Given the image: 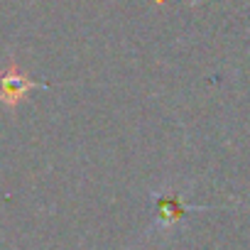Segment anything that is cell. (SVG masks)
<instances>
[{"label": "cell", "instance_id": "6da1fadb", "mask_svg": "<svg viewBox=\"0 0 250 250\" xmlns=\"http://www.w3.org/2000/svg\"><path fill=\"white\" fill-rule=\"evenodd\" d=\"M47 83H40V81H32L18 62H10L3 71H0V108L5 110H15L30 91L35 88H44Z\"/></svg>", "mask_w": 250, "mask_h": 250}, {"label": "cell", "instance_id": "7a4b0ae2", "mask_svg": "<svg viewBox=\"0 0 250 250\" xmlns=\"http://www.w3.org/2000/svg\"><path fill=\"white\" fill-rule=\"evenodd\" d=\"M160 218H165L167 223L177 221L184 216V208H182V199L177 194H169V196H160Z\"/></svg>", "mask_w": 250, "mask_h": 250}]
</instances>
